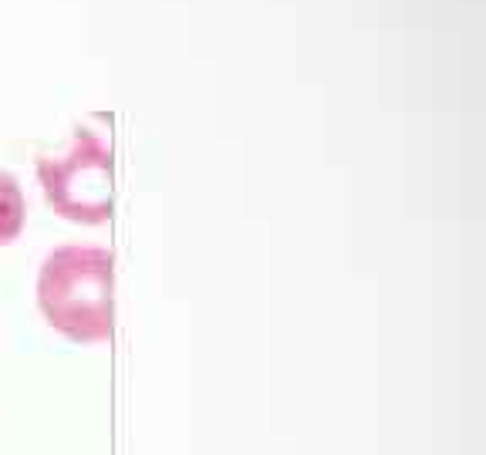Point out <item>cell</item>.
Here are the masks:
<instances>
[{"label": "cell", "mask_w": 486, "mask_h": 455, "mask_svg": "<svg viewBox=\"0 0 486 455\" xmlns=\"http://www.w3.org/2000/svg\"><path fill=\"white\" fill-rule=\"evenodd\" d=\"M38 179L65 219L95 226L112 216V152L91 128H78L61 156H44Z\"/></svg>", "instance_id": "7a4b0ae2"}, {"label": "cell", "mask_w": 486, "mask_h": 455, "mask_svg": "<svg viewBox=\"0 0 486 455\" xmlns=\"http://www.w3.org/2000/svg\"><path fill=\"white\" fill-rule=\"evenodd\" d=\"M44 321L71 341L95 344L112 334V253L102 247H61L38 273Z\"/></svg>", "instance_id": "6da1fadb"}, {"label": "cell", "mask_w": 486, "mask_h": 455, "mask_svg": "<svg viewBox=\"0 0 486 455\" xmlns=\"http://www.w3.org/2000/svg\"><path fill=\"white\" fill-rule=\"evenodd\" d=\"M24 212H27V206H24V193H21L17 179L0 172V247L17 240V233L24 226Z\"/></svg>", "instance_id": "3957f363"}]
</instances>
